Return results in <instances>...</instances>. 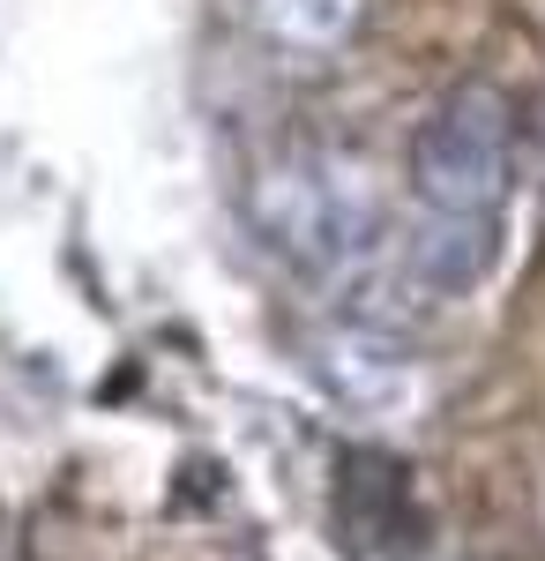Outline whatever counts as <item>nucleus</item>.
<instances>
[{
	"label": "nucleus",
	"mask_w": 545,
	"mask_h": 561,
	"mask_svg": "<svg viewBox=\"0 0 545 561\" xmlns=\"http://www.w3.org/2000/svg\"><path fill=\"white\" fill-rule=\"evenodd\" d=\"M515 173V113L494 83H456L411 135V225L404 270L426 293H471L501 255Z\"/></svg>",
	"instance_id": "obj_1"
},
{
	"label": "nucleus",
	"mask_w": 545,
	"mask_h": 561,
	"mask_svg": "<svg viewBox=\"0 0 545 561\" xmlns=\"http://www.w3.org/2000/svg\"><path fill=\"white\" fill-rule=\"evenodd\" d=\"M254 217L277 248L306 262H367L381 248V195L344 158H299L292 173H269L254 187Z\"/></svg>",
	"instance_id": "obj_2"
},
{
	"label": "nucleus",
	"mask_w": 545,
	"mask_h": 561,
	"mask_svg": "<svg viewBox=\"0 0 545 561\" xmlns=\"http://www.w3.org/2000/svg\"><path fill=\"white\" fill-rule=\"evenodd\" d=\"M359 15L367 0H254V23L277 53H299V60H329L359 38Z\"/></svg>",
	"instance_id": "obj_3"
},
{
	"label": "nucleus",
	"mask_w": 545,
	"mask_h": 561,
	"mask_svg": "<svg viewBox=\"0 0 545 561\" xmlns=\"http://www.w3.org/2000/svg\"><path fill=\"white\" fill-rule=\"evenodd\" d=\"M531 135H538V150H545V98H538V113H531Z\"/></svg>",
	"instance_id": "obj_4"
}]
</instances>
